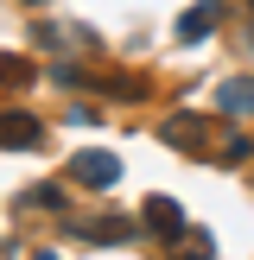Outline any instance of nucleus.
<instances>
[{
  "label": "nucleus",
  "instance_id": "1",
  "mask_svg": "<svg viewBox=\"0 0 254 260\" xmlns=\"http://www.w3.org/2000/svg\"><path fill=\"white\" fill-rule=\"evenodd\" d=\"M70 178L89 184V190H114L121 165H114V152H76V159H70Z\"/></svg>",
  "mask_w": 254,
  "mask_h": 260
},
{
  "label": "nucleus",
  "instance_id": "2",
  "mask_svg": "<svg viewBox=\"0 0 254 260\" xmlns=\"http://www.w3.org/2000/svg\"><path fill=\"white\" fill-rule=\"evenodd\" d=\"M38 140H45V127H38L25 108H7V114H0V146H7V152H32Z\"/></svg>",
  "mask_w": 254,
  "mask_h": 260
},
{
  "label": "nucleus",
  "instance_id": "3",
  "mask_svg": "<svg viewBox=\"0 0 254 260\" xmlns=\"http://www.w3.org/2000/svg\"><path fill=\"white\" fill-rule=\"evenodd\" d=\"M165 140L172 146H184V152H210V127H203V114H178V121H165Z\"/></svg>",
  "mask_w": 254,
  "mask_h": 260
},
{
  "label": "nucleus",
  "instance_id": "4",
  "mask_svg": "<svg viewBox=\"0 0 254 260\" xmlns=\"http://www.w3.org/2000/svg\"><path fill=\"white\" fill-rule=\"evenodd\" d=\"M216 19H223V7H216V0H197V7L178 19V45H197V38H210V32H216Z\"/></svg>",
  "mask_w": 254,
  "mask_h": 260
},
{
  "label": "nucleus",
  "instance_id": "5",
  "mask_svg": "<svg viewBox=\"0 0 254 260\" xmlns=\"http://www.w3.org/2000/svg\"><path fill=\"white\" fill-rule=\"evenodd\" d=\"M216 102H223V114H254V76H229Z\"/></svg>",
  "mask_w": 254,
  "mask_h": 260
},
{
  "label": "nucleus",
  "instance_id": "6",
  "mask_svg": "<svg viewBox=\"0 0 254 260\" xmlns=\"http://www.w3.org/2000/svg\"><path fill=\"white\" fill-rule=\"evenodd\" d=\"M146 229H159V235H178V229H184V210H178L172 197H146Z\"/></svg>",
  "mask_w": 254,
  "mask_h": 260
},
{
  "label": "nucleus",
  "instance_id": "7",
  "mask_svg": "<svg viewBox=\"0 0 254 260\" xmlns=\"http://www.w3.org/2000/svg\"><path fill=\"white\" fill-rule=\"evenodd\" d=\"M172 254H178V260H210V235L184 222V229H178V235H172Z\"/></svg>",
  "mask_w": 254,
  "mask_h": 260
},
{
  "label": "nucleus",
  "instance_id": "8",
  "mask_svg": "<svg viewBox=\"0 0 254 260\" xmlns=\"http://www.w3.org/2000/svg\"><path fill=\"white\" fill-rule=\"evenodd\" d=\"M13 83H32V63H19V57H0V89H13Z\"/></svg>",
  "mask_w": 254,
  "mask_h": 260
},
{
  "label": "nucleus",
  "instance_id": "9",
  "mask_svg": "<svg viewBox=\"0 0 254 260\" xmlns=\"http://www.w3.org/2000/svg\"><path fill=\"white\" fill-rule=\"evenodd\" d=\"M25 203H32V210H64V190L57 184H38V190H25Z\"/></svg>",
  "mask_w": 254,
  "mask_h": 260
},
{
  "label": "nucleus",
  "instance_id": "10",
  "mask_svg": "<svg viewBox=\"0 0 254 260\" xmlns=\"http://www.w3.org/2000/svg\"><path fill=\"white\" fill-rule=\"evenodd\" d=\"M70 121H83V127H96V121H102V108H96V102H76V108H70Z\"/></svg>",
  "mask_w": 254,
  "mask_h": 260
},
{
  "label": "nucleus",
  "instance_id": "11",
  "mask_svg": "<svg viewBox=\"0 0 254 260\" xmlns=\"http://www.w3.org/2000/svg\"><path fill=\"white\" fill-rule=\"evenodd\" d=\"M32 260H57V254H32Z\"/></svg>",
  "mask_w": 254,
  "mask_h": 260
},
{
  "label": "nucleus",
  "instance_id": "12",
  "mask_svg": "<svg viewBox=\"0 0 254 260\" xmlns=\"http://www.w3.org/2000/svg\"><path fill=\"white\" fill-rule=\"evenodd\" d=\"M32 7H45V0H32Z\"/></svg>",
  "mask_w": 254,
  "mask_h": 260
}]
</instances>
